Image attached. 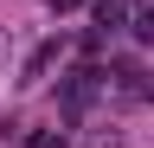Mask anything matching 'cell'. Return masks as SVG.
<instances>
[{"label": "cell", "mask_w": 154, "mask_h": 148, "mask_svg": "<svg viewBox=\"0 0 154 148\" xmlns=\"http://www.w3.org/2000/svg\"><path fill=\"white\" fill-rule=\"evenodd\" d=\"M26 148H64V142H58V135H32Z\"/></svg>", "instance_id": "1"}, {"label": "cell", "mask_w": 154, "mask_h": 148, "mask_svg": "<svg viewBox=\"0 0 154 148\" xmlns=\"http://www.w3.org/2000/svg\"><path fill=\"white\" fill-rule=\"evenodd\" d=\"M90 148H122V142H116V135H90Z\"/></svg>", "instance_id": "2"}, {"label": "cell", "mask_w": 154, "mask_h": 148, "mask_svg": "<svg viewBox=\"0 0 154 148\" xmlns=\"http://www.w3.org/2000/svg\"><path fill=\"white\" fill-rule=\"evenodd\" d=\"M7 142H13V122H0V148H7Z\"/></svg>", "instance_id": "3"}]
</instances>
